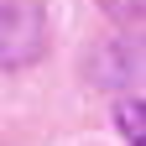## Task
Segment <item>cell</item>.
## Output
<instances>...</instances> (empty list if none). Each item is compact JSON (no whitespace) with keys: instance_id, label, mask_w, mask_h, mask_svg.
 <instances>
[{"instance_id":"cell-3","label":"cell","mask_w":146,"mask_h":146,"mask_svg":"<svg viewBox=\"0 0 146 146\" xmlns=\"http://www.w3.org/2000/svg\"><path fill=\"white\" fill-rule=\"evenodd\" d=\"M99 5L115 16L120 26H141V11H146V0H99Z\"/></svg>"},{"instance_id":"cell-2","label":"cell","mask_w":146,"mask_h":146,"mask_svg":"<svg viewBox=\"0 0 146 146\" xmlns=\"http://www.w3.org/2000/svg\"><path fill=\"white\" fill-rule=\"evenodd\" d=\"M115 120H120V136L131 141V146H146V104L141 99H125L115 110Z\"/></svg>"},{"instance_id":"cell-1","label":"cell","mask_w":146,"mask_h":146,"mask_svg":"<svg viewBox=\"0 0 146 146\" xmlns=\"http://www.w3.org/2000/svg\"><path fill=\"white\" fill-rule=\"evenodd\" d=\"M42 16L36 5H21V0H11V5H0V68H21L31 63L36 52H42Z\"/></svg>"}]
</instances>
